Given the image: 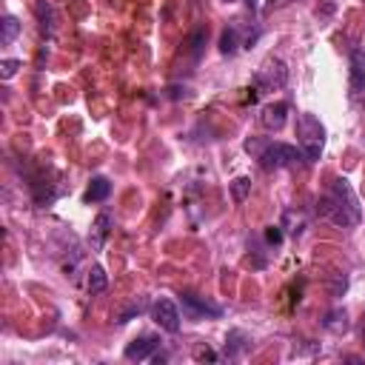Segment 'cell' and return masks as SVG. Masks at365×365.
<instances>
[{"label": "cell", "mask_w": 365, "mask_h": 365, "mask_svg": "<svg viewBox=\"0 0 365 365\" xmlns=\"http://www.w3.org/2000/svg\"><path fill=\"white\" fill-rule=\"evenodd\" d=\"M317 211H319V217L331 220L334 225L354 228V225L359 222V200H356L351 182H348L345 177H336V180L331 182V188L319 197Z\"/></svg>", "instance_id": "cell-1"}, {"label": "cell", "mask_w": 365, "mask_h": 365, "mask_svg": "<svg viewBox=\"0 0 365 365\" xmlns=\"http://www.w3.org/2000/svg\"><path fill=\"white\" fill-rule=\"evenodd\" d=\"M297 143H299V151H302L305 163H317L319 160L322 145H325V125L311 111H302L297 117Z\"/></svg>", "instance_id": "cell-2"}, {"label": "cell", "mask_w": 365, "mask_h": 365, "mask_svg": "<svg viewBox=\"0 0 365 365\" xmlns=\"http://www.w3.org/2000/svg\"><path fill=\"white\" fill-rule=\"evenodd\" d=\"M299 148L288 145V143H268L262 151H259V165L265 171H279V168H288L299 160Z\"/></svg>", "instance_id": "cell-3"}, {"label": "cell", "mask_w": 365, "mask_h": 365, "mask_svg": "<svg viewBox=\"0 0 365 365\" xmlns=\"http://www.w3.org/2000/svg\"><path fill=\"white\" fill-rule=\"evenodd\" d=\"M151 317H154V322L163 331H168V334H177L180 331V308H177L174 299H157L151 305Z\"/></svg>", "instance_id": "cell-4"}, {"label": "cell", "mask_w": 365, "mask_h": 365, "mask_svg": "<svg viewBox=\"0 0 365 365\" xmlns=\"http://www.w3.org/2000/svg\"><path fill=\"white\" fill-rule=\"evenodd\" d=\"M180 302H182V314L188 319H205V317H220L222 314L220 305H214V302H208L205 297H197V294H182Z\"/></svg>", "instance_id": "cell-5"}, {"label": "cell", "mask_w": 365, "mask_h": 365, "mask_svg": "<svg viewBox=\"0 0 365 365\" xmlns=\"http://www.w3.org/2000/svg\"><path fill=\"white\" fill-rule=\"evenodd\" d=\"M157 348H160V339H157L154 334H140V336H134V339L125 345L123 356L131 359V362H143V359H151V356L157 354Z\"/></svg>", "instance_id": "cell-6"}, {"label": "cell", "mask_w": 365, "mask_h": 365, "mask_svg": "<svg viewBox=\"0 0 365 365\" xmlns=\"http://www.w3.org/2000/svg\"><path fill=\"white\" fill-rule=\"evenodd\" d=\"M285 117H288V106H285V103H268V106H262V111H259V123H262V128H268V131H279V128L285 125Z\"/></svg>", "instance_id": "cell-7"}, {"label": "cell", "mask_w": 365, "mask_h": 365, "mask_svg": "<svg viewBox=\"0 0 365 365\" xmlns=\"http://www.w3.org/2000/svg\"><path fill=\"white\" fill-rule=\"evenodd\" d=\"M351 97L362 100L365 97V66H362V51L351 54Z\"/></svg>", "instance_id": "cell-8"}, {"label": "cell", "mask_w": 365, "mask_h": 365, "mask_svg": "<svg viewBox=\"0 0 365 365\" xmlns=\"http://www.w3.org/2000/svg\"><path fill=\"white\" fill-rule=\"evenodd\" d=\"M108 231H111V214H97V220H94V225H91V231H88V242H91V248L94 251H100L103 245H106V240H108Z\"/></svg>", "instance_id": "cell-9"}, {"label": "cell", "mask_w": 365, "mask_h": 365, "mask_svg": "<svg viewBox=\"0 0 365 365\" xmlns=\"http://www.w3.org/2000/svg\"><path fill=\"white\" fill-rule=\"evenodd\" d=\"M108 194H111V182L106 177H94L83 197H86V202H103Z\"/></svg>", "instance_id": "cell-10"}, {"label": "cell", "mask_w": 365, "mask_h": 365, "mask_svg": "<svg viewBox=\"0 0 365 365\" xmlns=\"http://www.w3.org/2000/svg\"><path fill=\"white\" fill-rule=\"evenodd\" d=\"M17 34H20V20L14 14H6L3 23H0V43L3 46H11L17 40Z\"/></svg>", "instance_id": "cell-11"}, {"label": "cell", "mask_w": 365, "mask_h": 365, "mask_svg": "<svg viewBox=\"0 0 365 365\" xmlns=\"http://www.w3.org/2000/svg\"><path fill=\"white\" fill-rule=\"evenodd\" d=\"M106 285H108L106 271H103L100 265H91V271H88V294H91V297H97V294H103V291H106Z\"/></svg>", "instance_id": "cell-12"}, {"label": "cell", "mask_w": 365, "mask_h": 365, "mask_svg": "<svg viewBox=\"0 0 365 365\" xmlns=\"http://www.w3.org/2000/svg\"><path fill=\"white\" fill-rule=\"evenodd\" d=\"M322 325H325L331 334H342V331H348V314H345V311H331Z\"/></svg>", "instance_id": "cell-13"}, {"label": "cell", "mask_w": 365, "mask_h": 365, "mask_svg": "<svg viewBox=\"0 0 365 365\" xmlns=\"http://www.w3.org/2000/svg\"><path fill=\"white\" fill-rule=\"evenodd\" d=\"M237 46H240V31L231 26V29H225L222 37H220V51H222V54H234Z\"/></svg>", "instance_id": "cell-14"}, {"label": "cell", "mask_w": 365, "mask_h": 365, "mask_svg": "<svg viewBox=\"0 0 365 365\" xmlns=\"http://www.w3.org/2000/svg\"><path fill=\"white\" fill-rule=\"evenodd\" d=\"M248 191H251V180H248V177H237V180L231 182V200H234L237 205H240V202H245Z\"/></svg>", "instance_id": "cell-15"}, {"label": "cell", "mask_w": 365, "mask_h": 365, "mask_svg": "<svg viewBox=\"0 0 365 365\" xmlns=\"http://www.w3.org/2000/svg\"><path fill=\"white\" fill-rule=\"evenodd\" d=\"M17 68H20V60H3V63H0V77L9 80V77L17 74Z\"/></svg>", "instance_id": "cell-16"}, {"label": "cell", "mask_w": 365, "mask_h": 365, "mask_svg": "<svg viewBox=\"0 0 365 365\" xmlns=\"http://www.w3.org/2000/svg\"><path fill=\"white\" fill-rule=\"evenodd\" d=\"M225 3H234V0H225Z\"/></svg>", "instance_id": "cell-17"}]
</instances>
